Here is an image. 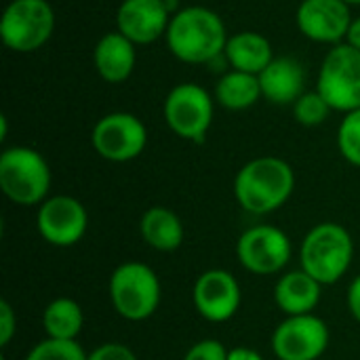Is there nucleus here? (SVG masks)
Here are the masks:
<instances>
[{
    "label": "nucleus",
    "mask_w": 360,
    "mask_h": 360,
    "mask_svg": "<svg viewBox=\"0 0 360 360\" xmlns=\"http://www.w3.org/2000/svg\"><path fill=\"white\" fill-rule=\"evenodd\" d=\"M0 190L15 205H42L51 190V167L46 158L27 146L6 148L0 154Z\"/></svg>",
    "instance_id": "4"
},
{
    "label": "nucleus",
    "mask_w": 360,
    "mask_h": 360,
    "mask_svg": "<svg viewBox=\"0 0 360 360\" xmlns=\"http://www.w3.org/2000/svg\"><path fill=\"white\" fill-rule=\"evenodd\" d=\"M38 234L53 247H74L86 234L89 213L84 205L65 194L49 196L36 213Z\"/></svg>",
    "instance_id": "12"
},
{
    "label": "nucleus",
    "mask_w": 360,
    "mask_h": 360,
    "mask_svg": "<svg viewBox=\"0 0 360 360\" xmlns=\"http://www.w3.org/2000/svg\"><path fill=\"white\" fill-rule=\"evenodd\" d=\"M342 2H346L350 6H360V0H342Z\"/></svg>",
    "instance_id": "32"
},
{
    "label": "nucleus",
    "mask_w": 360,
    "mask_h": 360,
    "mask_svg": "<svg viewBox=\"0 0 360 360\" xmlns=\"http://www.w3.org/2000/svg\"><path fill=\"white\" fill-rule=\"evenodd\" d=\"M262 95V84L255 74L230 70L226 72L219 82L215 84V101L232 112L247 110L259 101Z\"/></svg>",
    "instance_id": "21"
},
{
    "label": "nucleus",
    "mask_w": 360,
    "mask_h": 360,
    "mask_svg": "<svg viewBox=\"0 0 360 360\" xmlns=\"http://www.w3.org/2000/svg\"><path fill=\"white\" fill-rule=\"evenodd\" d=\"M228 32L224 19L207 6L179 8L165 34L169 51L184 63H211L226 51Z\"/></svg>",
    "instance_id": "1"
},
{
    "label": "nucleus",
    "mask_w": 360,
    "mask_h": 360,
    "mask_svg": "<svg viewBox=\"0 0 360 360\" xmlns=\"http://www.w3.org/2000/svg\"><path fill=\"white\" fill-rule=\"evenodd\" d=\"M135 46L137 44L122 36L118 30L101 36L93 49V65L97 74L110 84H120L129 80L137 63Z\"/></svg>",
    "instance_id": "17"
},
{
    "label": "nucleus",
    "mask_w": 360,
    "mask_h": 360,
    "mask_svg": "<svg viewBox=\"0 0 360 360\" xmlns=\"http://www.w3.org/2000/svg\"><path fill=\"white\" fill-rule=\"evenodd\" d=\"M215 114V97L196 82L175 84L165 97L162 116L167 127L181 139L202 143Z\"/></svg>",
    "instance_id": "7"
},
{
    "label": "nucleus",
    "mask_w": 360,
    "mask_h": 360,
    "mask_svg": "<svg viewBox=\"0 0 360 360\" xmlns=\"http://www.w3.org/2000/svg\"><path fill=\"white\" fill-rule=\"evenodd\" d=\"M224 53L230 63V70H238L255 76H259L274 59L272 42L264 34L251 30L230 36Z\"/></svg>",
    "instance_id": "19"
},
{
    "label": "nucleus",
    "mask_w": 360,
    "mask_h": 360,
    "mask_svg": "<svg viewBox=\"0 0 360 360\" xmlns=\"http://www.w3.org/2000/svg\"><path fill=\"white\" fill-rule=\"evenodd\" d=\"M192 302L205 321L226 323L240 308V285L228 270H207L194 283Z\"/></svg>",
    "instance_id": "14"
},
{
    "label": "nucleus",
    "mask_w": 360,
    "mask_h": 360,
    "mask_svg": "<svg viewBox=\"0 0 360 360\" xmlns=\"http://www.w3.org/2000/svg\"><path fill=\"white\" fill-rule=\"evenodd\" d=\"M139 232H141V238L146 240V245L160 251V253L177 251L184 243V236H186V230H184L179 215L167 207L148 209L141 215Z\"/></svg>",
    "instance_id": "20"
},
{
    "label": "nucleus",
    "mask_w": 360,
    "mask_h": 360,
    "mask_svg": "<svg viewBox=\"0 0 360 360\" xmlns=\"http://www.w3.org/2000/svg\"><path fill=\"white\" fill-rule=\"evenodd\" d=\"M331 112V105L319 91H308L293 103V116L302 127H319L329 118Z\"/></svg>",
    "instance_id": "23"
},
{
    "label": "nucleus",
    "mask_w": 360,
    "mask_h": 360,
    "mask_svg": "<svg viewBox=\"0 0 360 360\" xmlns=\"http://www.w3.org/2000/svg\"><path fill=\"white\" fill-rule=\"evenodd\" d=\"M350 4L342 0H302L295 11L297 30L312 42L342 44L352 25Z\"/></svg>",
    "instance_id": "13"
},
{
    "label": "nucleus",
    "mask_w": 360,
    "mask_h": 360,
    "mask_svg": "<svg viewBox=\"0 0 360 360\" xmlns=\"http://www.w3.org/2000/svg\"><path fill=\"white\" fill-rule=\"evenodd\" d=\"M329 340V327L316 314L287 316L272 333V352L278 360H319Z\"/></svg>",
    "instance_id": "11"
},
{
    "label": "nucleus",
    "mask_w": 360,
    "mask_h": 360,
    "mask_svg": "<svg viewBox=\"0 0 360 360\" xmlns=\"http://www.w3.org/2000/svg\"><path fill=\"white\" fill-rule=\"evenodd\" d=\"M338 148L350 165L360 167V108L344 114L338 129Z\"/></svg>",
    "instance_id": "24"
},
{
    "label": "nucleus",
    "mask_w": 360,
    "mask_h": 360,
    "mask_svg": "<svg viewBox=\"0 0 360 360\" xmlns=\"http://www.w3.org/2000/svg\"><path fill=\"white\" fill-rule=\"evenodd\" d=\"M17 333V316L6 300L0 302V346H8Z\"/></svg>",
    "instance_id": "28"
},
{
    "label": "nucleus",
    "mask_w": 360,
    "mask_h": 360,
    "mask_svg": "<svg viewBox=\"0 0 360 360\" xmlns=\"http://www.w3.org/2000/svg\"><path fill=\"white\" fill-rule=\"evenodd\" d=\"M228 352L230 350L217 340H200L186 352L184 360H228Z\"/></svg>",
    "instance_id": "26"
},
{
    "label": "nucleus",
    "mask_w": 360,
    "mask_h": 360,
    "mask_svg": "<svg viewBox=\"0 0 360 360\" xmlns=\"http://www.w3.org/2000/svg\"><path fill=\"white\" fill-rule=\"evenodd\" d=\"M354 257V240L350 232L333 221L314 226L300 251L302 270L314 281L325 285H335L348 270Z\"/></svg>",
    "instance_id": "3"
},
{
    "label": "nucleus",
    "mask_w": 360,
    "mask_h": 360,
    "mask_svg": "<svg viewBox=\"0 0 360 360\" xmlns=\"http://www.w3.org/2000/svg\"><path fill=\"white\" fill-rule=\"evenodd\" d=\"M228 360H264V356L257 350H253V348L238 346V348H232L228 352Z\"/></svg>",
    "instance_id": "30"
},
{
    "label": "nucleus",
    "mask_w": 360,
    "mask_h": 360,
    "mask_svg": "<svg viewBox=\"0 0 360 360\" xmlns=\"http://www.w3.org/2000/svg\"><path fill=\"white\" fill-rule=\"evenodd\" d=\"M93 150L110 162L135 160L148 146L146 124L131 112H110L91 131Z\"/></svg>",
    "instance_id": "9"
},
{
    "label": "nucleus",
    "mask_w": 360,
    "mask_h": 360,
    "mask_svg": "<svg viewBox=\"0 0 360 360\" xmlns=\"http://www.w3.org/2000/svg\"><path fill=\"white\" fill-rule=\"evenodd\" d=\"M346 42L350 46H354L356 51H360V17L352 19V25L348 30V36H346Z\"/></svg>",
    "instance_id": "31"
},
{
    "label": "nucleus",
    "mask_w": 360,
    "mask_h": 360,
    "mask_svg": "<svg viewBox=\"0 0 360 360\" xmlns=\"http://www.w3.org/2000/svg\"><path fill=\"white\" fill-rule=\"evenodd\" d=\"M86 352L78 342H61V340H42L36 344L25 360H86Z\"/></svg>",
    "instance_id": "25"
},
{
    "label": "nucleus",
    "mask_w": 360,
    "mask_h": 360,
    "mask_svg": "<svg viewBox=\"0 0 360 360\" xmlns=\"http://www.w3.org/2000/svg\"><path fill=\"white\" fill-rule=\"evenodd\" d=\"M82 327H84V312L80 304L70 297L53 300L42 312V329L51 340L76 342Z\"/></svg>",
    "instance_id": "22"
},
{
    "label": "nucleus",
    "mask_w": 360,
    "mask_h": 360,
    "mask_svg": "<svg viewBox=\"0 0 360 360\" xmlns=\"http://www.w3.org/2000/svg\"><path fill=\"white\" fill-rule=\"evenodd\" d=\"M346 302H348V310H350L352 319H354L356 323H360V274L350 283Z\"/></svg>",
    "instance_id": "29"
},
{
    "label": "nucleus",
    "mask_w": 360,
    "mask_h": 360,
    "mask_svg": "<svg viewBox=\"0 0 360 360\" xmlns=\"http://www.w3.org/2000/svg\"><path fill=\"white\" fill-rule=\"evenodd\" d=\"M257 78L262 84V95L276 105H293L306 93L304 65L291 55L274 57Z\"/></svg>",
    "instance_id": "16"
},
{
    "label": "nucleus",
    "mask_w": 360,
    "mask_h": 360,
    "mask_svg": "<svg viewBox=\"0 0 360 360\" xmlns=\"http://www.w3.org/2000/svg\"><path fill=\"white\" fill-rule=\"evenodd\" d=\"M295 190L291 165L278 156H259L243 165L234 179L238 205L253 215H268L281 209Z\"/></svg>",
    "instance_id": "2"
},
{
    "label": "nucleus",
    "mask_w": 360,
    "mask_h": 360,
    "mask_svg": "<svg viewBox=\"0 0 360 360\" xmlns=\"http://www.w3.org/2000/svg\"><path fill=\"white\" fill-rule=\"evenodd\" d=\"M173 13L165 0H122L116 11V25L135 44H150L169 30Z\"/></svg>",
    "instance_id": "15"
},
{
    "label": "nucleus",
    "mask_w": 360,
    "mask_h": 360,
    "mask_svg": "<svg viewBox=\"0 0 360 360\" xmlns=\"http://www.w3.org/2000/svg\"><path fill=\"white\" fill-rule=\"evenodd\" d=\"M86 360H137V356L129 346L118 342H108L95 348L93 352H89Z\"/></svg>",
    "instance_id": "27"
},
{
    "label": "nucleus",
    "mask_w": 360,
    "mask_h": 360,
    "mask_svg": "<svg viewBox=\"0 0 360 360\" xmlns=\"http://www.w3.org/2000/svg\"><path fill=\"white\" fill-rule=\"evenodd\" d=\"M240 266L257 276H272L287 268L291 259V240L276 226H253L236 243Z\"/></svg>",
    "instance_id": "10"
},
{
    "label": "nucleus",
    "mask_w": 360,
    "mask_h": 360,
    "mask_svg": "<svg viewBox=\"0 0 360 360\" xmlns=\"http://www.w3.org/2000/svg\"><path fill=\"white\" fill-rule=\"evenodd\" d=\"M321 289L323 285L300 268L278 278L274 287V302L285 316L314 314L321 302Z\"/></svg>",
    "instance_id": "18"
},
{
    "label": "nucleus",
    "mask_w": 360,
    "mask_h": 360,
    "mask_svg": "<svg viewBox=\"0 0 360 360\" xmlns=\"http://www.w3.org/2000/svg\"><path fill=\"white\" fill-rule=\"evenodd\" d=\"M108 293L118 316L131 323L148 321L160 306L162 287L156 272L141 262H124L114 268Z\"/></svg>",
    "instance_id": "5"
},
{
    "label": "nucleus",
    "mask_w": 360,
    "mask_h": 360,
    "mask_svg": "<svg viewBox=\"0 0 360 360\" xmlns=\"http://www.w3.org/2000/svg\"><path fill=\"white\" fill-rule=\"evenodd\" d=\"M316 91L331 110L352 112L360 108V51L348 42L335 44L323 59Z\"/></svg>",
    "instance_id": "8"
},
{
    "label": "nucleus",
    "mask_w": 360,
    "mask_h": 360,
    "mask_svg": "<svg viewBox=\"0 0 360 360\" xmlns=\"http://www.w3.org/2000/svg\"><path fill=\"white\" fill-rule=\"evenodd\" d=\"M55 32V11L49 0H11L0 19V38L15 53L42 49Z\"/></svg>",
    "instance_id": "6"
}]
</instances>
